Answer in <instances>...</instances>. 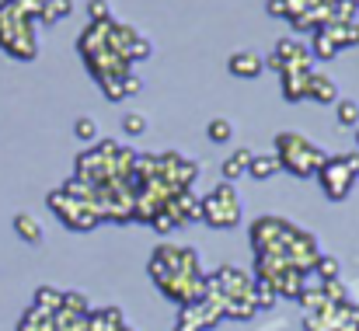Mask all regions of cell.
I'll return each mask as SVG.
<instances>
[{"instance_id": "1", "label": "cell", "mask_w": 359, "mask_h": 331, "mask_svg": "<svg viewBox=\"0 0 359 331\" xmlns=\"http://www.w3.org/2000/svg\"><path fill=\"white\" fill-rule=\"evenodd\" d=\"M150 279L157 283V290L175 300L178 307H189V304H199L206 297V276H203V265H199V255L192 248H182V244H157L154 255H150V265H147Z\"/></svg>"}, {"instance_id": "2", "label": "cell", "mask_w": 359, "mask_h": 331, "mask_svg": "<svg viewBox=\"0 0 359 331\" xmlns=\"http://www.w3.org/2000/svg\"><path fill=\"white\" fill-rule=\"evenodd\" d=\"M49 210L67 223L70 230H95L102 223V213L95 206V189L84 185V182H67L63 189H56L49 199Z\"/></svg>"}, {"instance_id": "3", "label": "cell", "mask_w": 359, "mask_h": 331, "mask_svg": "<svg viewBox=\"0 0 359 331\" xmlns=\"http://www.w3.org/2000/svg\"><path fill=\"white\" fill-rule=\"evenodd\" d=\"M276 161H279V168H286L297 178H318L328 154L300 133H279L276 136Z\"/></svg>"}, {"instance_id": "4", "label": "cell", "mask_w": 359, "mask_h": 331, "mask_svg": "<svg viewBox=\"0 0 359 331\" xmlns=\"http://www.w3.org/2000/svg\"><path fill=\"white\" fill-rule=\"evenodd\" d=\"M0 46L11 56H18V60H35V53H39L35 25L18 7V0H4L0 4Z\"/></svg>"}, {"instance_id": "5", "label": "cell", "mask_w": 359, "mask_h": 331, "mask_svg": "<svg viewBox=\"0 0 359 331\" xmlns=\"http://www.w3.org/2000/svg\"><path fill=\"white\" fill-rule=\"evenodd\" d=\"M241 217H244V203L231 182H220L217 189L203 196V220L213 230H231L241 223Z\"/></svg>"}, {"instance_id": "6", "label": "cell", "mask_w": 359, "mask_h": 331, "mask_svg": "<svg viewBox=\"0 0 359 331\" xmlns=\"http://www.w3.org/2000/svg\"><path fill=\"white\" fill-rule=\"evenodd\" d=\"M356 178H359V150L356 154L328 157V161L321 164V171H318V182H321V189H325V196H328L332 203H342V199L353 192Z\"/></svg>"}, {"instance_id": "7", "label": "cell", "mask_w": 359, "mask_h": 331, "mask_svg": "<svg viewBox=\"0 0 359 331\" xmlns=\"http://www.w3.org/2000/svg\"><path fill=\"white\" fill-rule=\"evenodd\" d=\"M297 227L279 217H258L251 223V244H255V255H279L286 258V248L293 241Z\"/></svg>"}, {"instance_id": "8", "label": "cell", "mask_w": 359, "mask_h": 331, "mask_svg": "<svg viewBox=\"0 0 359 331\" xmlns=\"http://www.w3.org/2000/svg\"><path fill=\"white\" fill-rule=\"evenodd\" d=\"M224 318H227V314H224V297H220L217 290H210V283H206V297H203L199 304L182 307L175 331H210V328H217Z\"/></svg>"}, {"instance_id": "9", "label": "cell", "mask_w": 359, "mask_h": 331, "mask_svg": "<svg viewBox=\"0 0 359 331\" xmlns=\"http://www.w3.org/2000/svg\"><path fill=\"white\" fill-rule=\"evenodd\" d=\"M269 67L286 77V74H297V70H311V49L300 46L297 39H279L272 56H269Z\"/></svg>"}, {"instance_id": "10", "label": "cell", "mask_w": 359, "mask_h": 331, "mask_svg": "<svg viewBox=\"0 0 359 331\" xmlns=\"http://www.w3.org/2000/svg\"><path fill=\"white\" fill-rule=\"evenodd\" d=\"M161 178L168 189L182 192V189H192V182L199 178V164L192 157H182V154H164L161 157Z\"/></svg>"}, {"instance_id": "11", "label": "cell", "mask_w": 359, "mask_h": 331, "mask_svg": "<svg viewBox=\"0 0 359 331\" xmlns=\"http://www.w3.org/2000/svg\"><path fill=\"white\" fill-rule=\"evenodd\" d=\"M227 70H231V77H241V81H255V77H262V70H265V60H262L255 49H238V53H231V60H227Z\"/></svg>"}, {"instance_id": "12", "label": "cell", "mask_w": 359, "mask_h": 331, "mask_svg": "<svg viewBox=\"0 0 359 331\" xmlns=\"http://www.w3.org/2000/svg\"><path fill=\"white\" fill-rule=\"evenodd\" d=\"M311 74H314V70H297V74H286V77H283V95H286V102H300V98L311 95Z\"/></svg>"}, {"instance_id": "13", "label": "cell", "mask_w": 359, "mask_h": 331, "mask_svg": "<svg viewBox=\"0 0 359 331\" xmlns=\"http://www.w3.org/2000/svg\"><path fill=\"white\" fill-rule=\"evenodd\" d=\"M307 98L318 102V105H335V102H339V88H335L332 77H325V74H311V95H307Z\"/></svg>"}, {"instance_id": "14", "label": "cell", "mask_w": 359, "mask_h": 331, "mask_svg": "<svg viewBox=\"0 0 359 331\" xmlns=\"http://www.w3.org/2000/svg\"><path fill=\"white\" fill-rule=\"evenodd\" d=\"M251 157H255V150H248V147H238V150H234V154H231V157L224 161V168H220V171H224V182H231V185H234L241 175L248 171Z\"/></svg>"}, {"instance_id": "15", "label": "cell", "mask_w": 359, "mask_h": 331, "mask_svg": "<svg viewBox=\"0 0 359 331\" xmlns=\"http://www.w3.org/2000/svg\"><path fill=\"white\" fill-rule=\"evenodd\" d=\"M339 53H342V49H339L332 28H328V25L318 28V32H314V42H311V56H318V60H332V56H339Z\"/></svg>"}, {"instance_id": "16", "label": "cell", "mask_w": 359, "mask_h": 331, "mask_svg": "<svg viewBox=\"0 0 359 331\" xmlns=\"http://www.w3.org/2000/svg\"><path fill=\"white\" fill-rule=\"evenodd\" d=\"M276 171H279L276 154H255V157H251V164H248V175H251V178H258V182L272 178Z\"/></svg>"}, {"instance_id": "17", "label": "cell", "mask_w": 359, "mask_h": 331, "mask_svg": "<svg viewBox=\"0 0 359 331\" xmlns=\"http://www.w3.org/2000/svg\"><path fill=\"white\" fill-rule=\"evenodd\" d=\"M18 331H56V318L46 314V311H39V307H32V311L21 318Z\"/></svg>"}, {"instance_id": "18", "label": "cell", "mask_w": 359, "mask_h": 331, "mask_svg": "<svg viewBox=\"0 0 359 331\" xmlns=\"http://www.w3.org/2000/svg\"><path fill=\"white\" fill-rule=\"evenodd\" d=\"M14 230H18V237L25 241V244H42V227L35 217H28V213H18L14 217Z\"/></svg>"}, {"instance_id": "19", "label": "cell", "mask_w": 359, "mask_h": 331, "mask_svg": "<svg viewBox=\"0 0 359 331\" xmlns=\"http://www.w3.org/2000/svg\"><path fill=\"white\" fill-rule=\"evenodd\" d=\"M32 307H39V311H46V314H56L60 307H63V293L60 290H53V286H39L35 290V304Z\"/></svg>"}, {"instance_id": "20", "label": "cell", "mask_w": 359, "mask_h": 331, "mask_svg": "<svg viewBox=\"0 0 359 331\" xmlns=\"http://www.w3.org/2000/svg\"><path fill=\"white\" fill-rule=\"evenodd\" d=\"M339 49H349V46H359V21H346V25H328Z\"/></svg>"}, {"instance_id": "21", "label": "cell", "mask_w": 359, "mask_h": 331, "mask_svg": "<svg viewBox=\"0 0 359 331\" xmlns=\"http://www.w3.org/2000/svg\"><path fill=\"white\" fill-rule=\"evenodd\" d=\"M335 115H339V122H342V126L356 129L359 126V102L356 98H339V102H335Z\"/></svg>"}, {"instance_id": "22", "label": "cell", "mask_w": 359, "mask_h": 331, "mask_svg": "<svg viewBox=\"0 0 359 331\" xmlns=\"http://www.w3.org/2000/svg\"><path fill=\"white\" fill-rule=\"evenodd\" d=\"M74 11V0H46V11L39 14L42 21H49V25H56L60 18H67Z\"/></svg>"}, {"instance_id": "23", "label": "cell", "mask_w": 359, "mask_h": 331, "mask_svg": "<svg viewBox=\"0 0 359 331\" xmlns=\"http://www.w3.org/2000/svg\"><path fill=\"white\" fill-rule=\"evenodd\" d=\"M311 272H318V279H321V283H332V279H339V258L321 255V258L314 262V269H311Z\"/></svg>"}, {"instance_id": "24", "label": "cell", "mask_w": 359, "mask_h": 331, "mask_svg": "<svg viewBox=\"0 0 359 331\" xmlns=\"http://www.w3.org/2000/svg\"><path fill=\"white\" fill-rule=\"evenodd\" d=\"M122 133L126 136H143L147 133V115L143 112H126L122 115Z\"/></svg>"}, {"instance_id": "25", "label": "cell", "mask_w": 359, "mask_h": 331, "mask_svg": "<svg viewBox=\"0 0 359 331\" xmlns=\"http://www.w3.org/2000/svg\"><path fill=\"white\" fill-rule=\"evenodd\" d=\"M74 136L84 140V143H95V140H98V122H95L91 115H81V119L74 122Z\"/></svg>"}, {"instance_id": "26", "label": "cell", "mask_w": 359, "mask_h": 331, "mask_svg": "<svg viewBox=\"0 0 359 331\" xmlns=\"http://www.w3.org/2000/svg\"><path fill=\"white\" fill-rule=\"evenodd\" d=\"M206 136H210L213 143H227V140L234 136V126H231V119H213V122L206 126Z\"/></svg>"}, {"instance_id": "27", "label": "cell", "mask_w": 359, "mask_h": 331, "mask_svg": "<svg viewBox=\"0 0 359 331\" xmlns=\"http://www.w3.org/2000/svg\"><path fill=\"white\" fill-rule=\"evenodd\" d=\"M88 14H91V21H109V4L105 0H91L88 4Z\"/></svg>"}, {"instance_id": "28", "label": "cell", "mask_w": 359, "mask_h": 331, "mask_svg": "<svg viewBox=\"0 0 359 331\" xmlns=\"http://www.w3.org/2000/svg\"><path fill=\"white\" fill-rule=\"evenodd\" d=\"M140 88H143V81H140L136 74H129V77H122V91H126V95H140Z\"/></svg>"}, {"instance_id": "29", "label": "cell", "mask_w": 359, "mask_h": 331, "mask_svg": "<svg viewBox=\"0 0 359 331\" xmlns=\"http://www.w3.org/2000/svg\"><path fill=\"white\" fill-rule=\"evenodd\" d=\"M265 11H269V14H276V18H286V0H269V4H265Z\"/></svg>"}, {"instance_id": "30", "label": "cell", "mask_w": 359, "mask_h": 331, "mask_svg": "<svg viewBox=\"0 0 359 331\" xmlns=\"http://www.w3.org/2000/svg\"><path fill=\"white\" fill-rule=\"evenodd\" d=\"M356 143H359V126H356Z\"/></svg>"}, {"instance_id": "31", "label": "cell", "mask_w": 359, "mask_h": 331, "mask_svg": "<svg viewBox=\"0 0 359 331\" xmlns=\"http://www.w3.org/2000/svg\"><path fill=\"white\" fill-rule=\"evenodd\" d=\"M122 331H133V328H129V325H126V328H122Z\"/></svg>"}, {"instance_id": "32", "label": "cell", "mask_w": 359, "mask_h": 331, "mask_svg": "<svg viewBox=\"0 0 359 331\" xmlns=\"http://www.w3.org/2000/svg\"><path fill=\"white\" fill-rule=\"evenodd\" d=\"M353 4H356V7H359V0H353Z\"/></svg>"}]
</instances>
